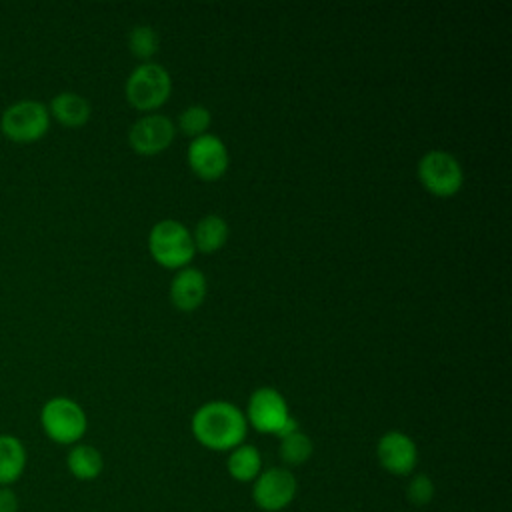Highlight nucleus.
Returning a JSON list of instances; mask_svg holds the SVG:
<instances>
[{"label":"nucleus","mask_w":512,"mask_h":512,"mask_svg":"<svg viewBox=\"0 0 512 512\" xmlns=\"http://www.w3.org/2000/svg\"><path fill=\"white\" fill-rule=\"evenodd\" d=\"M206 296V276L194 266L180 268L170 282V300L180 310H194Z\"/></svg>","instance_id":"f8f14e48"},{"label":"nucleus","mask_w":512,"mask_h":512,"mask_svg":"<svg viewBox=\"0 0 512 512\" xmlns=\"http://www.w3.org/2000/svg\"><path fill=\"white\" fill-rule=\"evenodd\" d=\"M50 118H56L66 128H80L90 118V102L78 92H58L48 104Z\"/></svg>","instance_id":"ddd939ff"},{"label":"nucleus","mask_w":512,"mask_h":512,"mask_svg":"<svg viewBox=\"0 0 512 512\" xmlns=\"http://www.w3.org/2000/svg\"><path fill=\"white\" fill-rule=\"evenodd\" d=\"M50 128L48 106L34 98L12 102L0 116L2 134L16 144H30L40 140Z\"/></svg>","instance_id":"20e7f679"},{"label":"nucleus","mask_w":512,"mask_h":512,"mask_svg":"<svg viewBox=\"0 0 512 512\" xmlns=\"http://www.w3.org/2000/svg\"><path fill=\"white\" fill-rule=\"evenodd\" d=\"M66 466L70 474L78 480H94L104 468L100 450L90 444H74L66 456Z\"/></svg>","instance_id":"dca6fc26"},{"label":"nucleus","mask_w":512,"mask_h":512,"mask_svg":"<svg viewBox=\"0 0 512 512\" xmlns=\"http://www.w3.org/2000/svg\"><path fill=\"white\" fill-rule=\"evenodd\" d=\"M210 120H212V116H210V110H208L206 106H202V104H190V106H186V108L180 112V116H178V126H180V130H182L184 134L196 138V136H200V134L206 132V128L210 126Z\"/></svg>","instance_id":"aec40b11"},{"label":"nucleus","mask_w":512,"mask_h":512,"mask_svg":"<svg viewBox=\"0 0 512 512\" xmlns=\"http://www.w3.org/2000/svg\"><path fill=\"white\" fill-rule=\"evenodd\" d=\"M228 238V224L218 214H206L202 216L192 232L194 248L200 252H214L224 246Z\"/></svg>","instance_id":"2eb2a0df"},{"label":"nucleus","mask_w":512,"mask_h":512,"mask_svg":"<svg viewBox=\"0 0 512 512\" xmlns=\"http://www.w3.org/2000/svg\"><path fill=\"white\" fill-rule=\"evenodd\" d=\"M186 160L200 178L216 180L228 168V148L216 134L204 132L188 144Z\"/></svg>","instance_id":"1a4fd4ad"},{"label":"nucleus","mask_w":512,"mask_h":512,"mask_svg":"<svg viewBox=\"0 0 512 512\" xmlns=\"http://www.w3.org/2000/svg\"><path fill=\"white\" fill-rule=\"evenodd\" d=\"M226 468L234 480L250 482L262 472V456L256 446L238 444L236 448H232L226 460Z\"/></svg>","instance_id":"f3484780"},{"label":"nucleus","mask_w":512,"mask_h":512,"mask_svg":"<svg viewBox=\"0 0 512 512\" xmlns=\"http://www.w3.org/2000/svg\"><path fill=\"white\" fill-rule=\"evenodd\" d=\"M0 512H18V496L8 486H0Z\"/></svg>","instance_id":"4be33fe9"},{"label":"nucleus","mask_w":512,"mask_h":512,"mask_svg":"<svg viewBox=\"0 0 512 512\" xmlns=\"http://www.w3.org/2000/svg\"><path fill=\"white\" fill-rule=\"evenodd\" d=\"M296 488V478L288 468L272 466L254 478L252 498L258 508L266 512H278L294 500Z\"/></svg>","instance_id":"6e6552de"},{"label":"nucleus","mask_w":512,"mask_h":512,"mask_svg":"<svg viewBox=\"0 0 512 512\" xmlns=\"http://www.w3.org/2000/svg\"><path fill=\"white\" fill-rule=\"evenodd\" d=\"M406 496L414 506H424L434 496V482L426 474H416L406 488Z\"/></svg>","instance_id":"412c9836"},{"label":"nucleus","mask_w":512,"mask_h":512,"mask_svg":"<svg viewBox=\"0 0 512 512\" xmlns=\"http://www.w3.org/2000/svg\"><path fill=\"white\" fill-rule=\"evenodd\" d=\"M174 132V122L166 114H144L130 126L128 142L140 154H156L170 146Z\"/></svg>","instance_id":"9d476101"},{"label":"nucleus","mask_w":512,"mask_h":512,"mask_svg":"<svg viewBox=\"0 0 512 512\" xmlns=\"http://www.w3.org/2000/svg\"><path fill=\"white\" fill-rule=\"evenodd\" d=\"M26 448L20 438L0 434V486L14 484L26 468Z\"/></svg>","instance_id":"4468645a"},{"label":"nucleus","mask_w":512,"mask_h":512,"mask_svg":"<svg viewBox=\"0 0 512 512\" xmlns=\"http://www.w3.org/2000/svg\"><path fill=\"white\" fill-rule=\"evenodd\" d=\"M40 424L50 440L58 444H76L88 428V418L76 400L68 396H54L44 402L40 410Z\"/></svg>","instance_id":"39448f33"},{"label":"nucleus","mask_w":512,"mask_h":512,"mask_svg":"<svg viewBox=\"0 0 512 512\" xmlns=\"http://www.w3.org/2000/svg\"><path fill=\"white\" fill-rule=\"evenodd\" d=\"M416 174L422 186L440 198L454 196L464 182L460 162L446 150H428L422 154L416 166Z\"/></svg>","instance_id":"0eeeda50"},{"label":"nucleus","mask_w":512,"mask_h":512,"mask_svg":"<svg viewBox=\"0 0 512 512\" xmlns=\"http://www.w3.org/2000/svg\"><path fill=\"white\" fill-rule=\"evenodd\" d=\"M244 416L246 422H250L258 432L276 434L278 438H284L298 430V422L290 414L286 398L270 386L256 388L250 394L248 410Z\"/></svg>","instance_id":"f03ea898"},{"label":"nucleus","mask_w":512,"mask_h":512,"mask_svg":"<svg viewBox=\"0 0 512 512\" xmlns=\"http://www.w3.org/2000/svg\"><path fill=\"white\" fill-rule=\"evenodd\" d=\"M244 412L226 400H212L202 404L192 416L194 438L210 450H232L242 444L246 436Z\"/></svg>","instance_id":"f257e3e1"},{"label":"nucleus","mask_w":512,"mask_h":512,"mask_svg":"<svg viewBox=\"0 0 512 512\" xmlns=\"http://www.w3.org/2000/svg\"><path fill=\"white\" fill-rule=\"evenodd\" d=\"M148 248L154 260L166 268H184L196 252L192 232L174 218H164L152 226Z\"/></svg>","instance_id":"7ed1b4c3"},{"label":"nucleus","mask_w":512,"mask_h":512,"mask_svg":"<svg viewBox=\"0 0 512 512\" xmlns=\"http://www.w3.org/2000/svg\"><path fill=\"white\" fill-rule=\"evenodd\" d=\"M376 456L380 466L394 476L410 474L418 462V450L414 440L408 434L398 430L386 432L378 440Z\"/></svg>","instance_id":"9b49d317"},{"label":"nucleus","mask_w":512,"mask_h":512,"mask_svg":"<svg viewBox=\"0 0 512 512\" xmlns=\"http://www.w3.org/2000/svg\"><path fill=\"white\" fill-rule=\"evenodd\" d=\"M312 440L308 434L296 430L284 438H280V458L290 466H300L312 456Z\"/></svg>","instance_id":"a211bd4d"},{"label":"nucleus","mask_w":512,"mask_h":512,"mask_svg":"<svg viewBox=\"0 0 512 512\" xmlns=\"http://www.w3.org/2000/svg\"><path fill=\"white\" fill-rule=\"evenodd\" d=\"M172 80L168 70L158 62L138 64L126 78V100L138 110H154L170 96Z\"/></svg>","instance_id":"423d86ee"},{"label":"nucleus","mask_w":512,"mask_h":512,"mask_svg":"<svg viewBox=\"0 0 512 512\" xmlns=\"http://www.w3.org/2000/svg\"><path fill=\"white\" fill-rule=\"evenodd\" d=\"M128 46H130L132 54L142 58V60L154 56L156 50H158L156 30L152 26H148V24H136L128 32Z\"/></svg>","instance_id":"6ab92c4d"}]
</instances>
